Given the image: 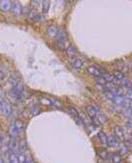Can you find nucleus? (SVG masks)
Here are the masks:
<instances>
[{
  "instance_id": "1",
  "label": "nucleus",
  "mask_w": 132,
  "mask_h": 163,
  "mask_svg": "<svg viewBox=\"0 0 132 163\" xmlns=\"http://www.w3.org/2000/svg\"><path fill=\"white\" fill-rule=\"evenodd\" d=\"M0 109H1L2 114H3L5 117H9L11 114V106L8 103L6 100L0 97Z\"/></svg>"
},
{
  "instance_id": "2",
  "label": "nucleus",
  "mask_w": 132,
  "mask_h": 163,
  "mask_svg": "<svg viewBox=\"0 0 132 163\" xmlns=\"http://www.w3.org/2000/svg\"><path fill=\"white\" fill-rule=\"evenodd\" d=\"M8 83L10 84V86L12 87V89L14 90H17V91H23V88H22V84L20 83V81L18 79H16L14 76H11L9 80H8Z\"/></svg>"
},
{
  "instance_id": "3",
  "label": "nucleus",
  "mask_w": 132,
  "mask_h": 163,
  "mask_svg": "<svg viewBox=\"0 0 132 163\" xmlns=\"http://www.w3.org/2000/svg\"><path fill=\"white\" fill-rule=\"evenodd\" d=\"M113 103H115L117 106H122V108H124V106L127 105V103H129V100H126L125 97L119 96V97H114Z\"/></svg>"
},
{
  "instance_id": "4",
  "label": "nucleus",
  "mask_w": 132,
  "mask_h": 163,
  "mask_svg": "<svg viewBox=\"0 0 132 163\" xmlns=\"http://www.w3.org/2000/svg\"><path fill=\"white\" fill-rule=\"evenodd\" d=\"M113 133H114V136L118 139L119 141H123L124 140V134H123V128L120 127L118 125L114 126L113 127Z\"/></svg>"
},
{
  "instance_id": "5",
  "label": "nucleus",
  "mask_w": 132,
  "mask_h": 163,
  "mask_svg": "<svg viewBox=\"0 0 132 163\" xmlns=\"http://www.w3.org/2000/svg\"><path fill=\"white\" fill-rule=\"evenodd\" d=\"M11 11L14 15L18 16L20 14L22 13V7L17 1H14V2H11Z\"/></svg>"
},
{
  "instance_id": "6",
  "label": "nucleus",
  "mask_w": 132,
  "mask_h": 163,
  "mask_svg": "<svg viewBox=\"0 0 132 163\" xmlns=\"http://www.w3.org/2000/svg\"><path fill=\"white\" fill-rule=\"evenodd\" d=\"M98 105H89L87 106V114H89V117L90 118L95 117V114H96V112H98Z\"/></svg>"
},
{
  "instance_id": "7",
  "label": "nucleus",
  "mask_w": 132,
  "mask_h": 163,
  "mask_svg": "<svg viewBox=\"0 0 132 163\" xmlns=\"http://www.w3.org/2000/svg\"><path fill=\"white\" fill-rule=\"evenodd\" d=\"M71 64L76 69H81L83 67V61H81V58L77 57V56H74V57L71 58Z\"/></svg>"
},
{
  "instance_id": "8",
  "label": "nucleus",
  "mask_w": 132,
  "mask_h": 163,
  "mask_svg": "<svg viewBox=\"0 0 132 163\" xmlns=\"http://www.w3.org/2000/svg\"><path fill=\"white\" fill-rule=\"evenodd\" d=\"M87 72H89L90 75L95 76V77H96V78H99V77H101L102 71H100L98 67H95V66H89V67H87Z\"/></svg>"
},
{
  "instance_id": "9",
  "label": "nucleus",
  "mask_w": 132,
  "mask_h": 163,
  "mask_svg": "<svg viewBox=\"0 0 132 163\" xmlns=\"http://www.w3.org/2000/svg\"><path fill=\"white\" fill-rule=\"evenodd\" d=\"M106 144H108V146H111V147H117L118 146V144H119V140L114 135L108 136Z\"/></svg>"
},
{
  "instance_id": "10",
  "label": "nucleus",
  "mask_w": 132,
  "mask_h": 163,
  "mask_svg": "<svg viewBox=\"0 0 132 163\" xmlns=\"http://www.w3.org/2000/svg\"><path fill=\"white\" fill-rule=\"evenodd\" d=\"M58 31L59 29L56 25H50L49 27L47 28V34H48L50 37H56Z\"/></svg>"
},
{
  "instance_id": "11",
  "label": "nucleus",
  "mask_w": 132,
  "mask_h": 163,
  "mask_svg": "<svg viewBox=\"0 0 132 163\" xmlns=\"http://www.w3.org/2000/svg\"><path fill=\"white\" fill-rule=\"evenodd\" d=\"M29 17H30L32 20H34V21H39V20L43 19V16L36 10L30 11V12H29Z\"/></svg>"
},
{
  "instance_id": "12",
  "label": "nucleus",
  "mask_w": 132,
  "mask_h": 163,
  "mask_svg": "<svg viewBox=\"0 0 132 163\" xmlns=\"http://www.w3.org/2000/svg\"><path fill=\"white\" fill-rule=\"evenodd\" d=\"M18 129L16 128V126H15V124H14V122H12L10 124V126H9V135H10V137L11 138H15L18 136Z\"/></svg>"
},
{
  "instance_id": "13",
  "label": "nucleus",
  "mask_w": 132,
  "mask_h": 163,
  "mask_svg": "<svg viewBox=\"0 0 132 163\" xmlns=\"http://www.w3.org/2000/svg\"><path fill=\"white\" fill-rule=\"evenodd\" d=\"M101 78L104 79L106 83H113L115 82V79H114V77L112 76V74H109V73H106V72H103L102 71L101 73Z\"/></svg>"
},
{
  "instance_id": "14",
  "label": "nucleus",
  "mask_w": 132,
  "mask_h": 163,
  "mask_svg": "<svg viewBox=\"0 0 132 163\" xmlns=\"http://www.w3.org/2000/svg\"><path fill=\"white\" fill-rule=\"evenodd\" d=\"M0 8H1V10L3 11H9L11 9V2L8 1V0H1L0 1Z\"/></svg>"
},
{
  "instance_id": "15",
  "label": "nucleus",
  "mask_w": 132,
  "mask_h": 163,
  "mask_svg": "<svg viewBox=\"0 0 132 163\" xmlns=\"http://www.w3.org/2000/svg\"><path fill=\"white\" fill-rule=\"evenodd\" d=\"M109 158L112 160L114 163H120L121 162V156L116 152H109Z\"/></svg>"
},
{
  "instance_id": "16",
  "label": "nucleus",
  "mask_w": 132,
  "mask_h": 163,
  "mask_svg": "<svg viewBox=\"0 0 132 163\" xmlns=\"http://www.w3.org/2000/svg\"><path fill=\"white\" fill-rule=\"evenodd\" d=\"M56 39L57 41H63V40H67V33L66 31L61 29V30L58 31L57 35H56Z\"/></svg>"
},
{
  "instance_id": "17",
  "label": "nucleus",
  "mask_w": 132,
  "mask_h": 163,
  "mask_svg": "<svg viewBox=\"0 0 132 163\" xmlns=\"http://www.w3.org/2000/svg\"><path fill=\"white\" fill-rule=\"evenodd\" d=\"M57 46L62 50H67V48L70 46V43H69L68 39L63 40V41H57Z\"/></svg>"
},
{
  "instance_id": "18",
  "label": "nucleus",
  "mask_w": 132,
  "mask_h": 163,
  "mask_svg": "<svg viewBox=\"0 0 132 163\" xmlns=\"http://www.w3.org/2000/svg\"><path fill=\"white\" fill-rule=\"evenodd\" d=\"M122 114H123V115H124V117H127L130 118V117H131V106H130V102H129V103H127V105L123 108Z\"/></svg>"
},
{
  "instance_id": "19",
  "label": "nucleus",
  "mask_w": 132,
  "mask_h": 163,
  "mask_svg": "<svg viewBox=\"0 0 132 163\" xmlns=\"http://www.w3.org/2000/svg\"><path fill=\"white\" fill-rule=\"evenodd\" d=\"M112 76L114 77V79L119 80V81H121V80H123V79L125 78V76H124V74H123V72H121V71H118V70L114 71L113 74H112Z\"/></svg>"
},
{
  "instance_id": "20",
  "label": "nucleus",
  "mask_w": 132,
  "mask_h": 163,
  "mask_svg": "<svg viewBox=\"0 0 132 163\" xmlns=\"http://www.w3.org/2000/svg\"><path fill=\"white\" fill-rule=\"evenodd\" d=\"M98 136L99 140H100V142L102 144H106L107 143V135L105 134L103 131H99L98 133Z\"/></svg>"
},
{
  "instance_id": "21",
  "label": "nucleus",
  "mask_w": 132,
  "mask_h": 163,
  "mask_svg": "<svg viewBox=\"0 0 132 163\" xmlns=\"http://www.w3.org/2000/svg\"><path fill=\"white\" fill-rule=\"evenodd\" d=\"M117 148H118V151L121 155H125V154H127V152H128V148L125 146L124 143H119Z\"/></svg>"
},
{
  "instance_id": "22",
  "label": "nucleus",
  "mask_w": 132,
  "mask_h": 163,
  "mask_svg": "<svg viewBox=\"0 0 132 163\" xmlns=\"http://www.w3.org/2000/svg\"><path fill=\"white\" fill-rule=\"evenodd\" d=\"M98 155L102 159H108L109 158V152L106 149H100L98 151Z\"/></svg>"
},
{
  "instance_id": "23",
  "label": "nucleus",
  "mask_w": 132,
  "mask_h": 163,
  "mask_svg": "<svg viewBox=\"0 0 132 163\" xmlns=\"http://www.w3.org/2000/svg\"><path fill=\"white\" fill-rule=\"evenodd\" d=\"M14 124H15L16 128L18 129V131H23L25 129V123L21 120H16Z\"/></svg>"
},
{
  "instance_id": "24",
  "label": "nucleus",
  "mask_w": 132,
  "mask_h": 163,
  "mask_svg": "<svg viewBox=\"0 0 132 163\" xmlns=\"http://www.w3.org/2000/svg\"><path fill=\"white\" fill-rule=\"evenodd\" d=\"M18 149L21 151V152H23V151H25L26 149H27V143H26V141L24 140V139H21L20 142L18 143Z\"/></svg>"
},
{
  "instance_id": "25",
  "label": "nucleus",
  "mask_w": 132,
  "mask_h": 163,
  "mask_svg": "<svg viewBox=\"0 0 132 163\" xmlns=\"http://www.w3.org/2000/svg\"><path fill=\"white\" fill-rule=\"evenodd\" d=\"M30 111H31V114H34V115H36L38 114H40V108L37 105H30Z\"/></svg>"
},
{
  "instance_id": "26",
  "label": "nucleus",
  "mask_w": 132,
  "mask_h": 163,
  "mask_svg": "<svg viewBox=\"0 0 132 163\" xmlns=\"http://www.w3.org/2000/svg\"><path fill=\"white\" fill-rule=\"evenodd\" d=\"M68 111L73 115V117H78V111H77V108H74V106H69V108H68Z\"/></svg>"
},
{
  "instance_id": "27",
  "label": "nucleus",
  "mask_w": 132,
  "mask_h": 163,
  "mask_svg": "<svg viewBox=\"0 0 132 163\" xmlns=\"http://www.w3.org/2000/svg\"><path fill=\"white\" fill-rule=\"evenodd\" d=\"M9 162L10 163H19L18 156L15 153H10L9 155Z\"/></svg>"
},
{
  "instance_id": "28",
  "label": "nucleus",
  "mask_w": 132,
  "mask_h": 163,
  "mask_svg": "<svg viewBox=\"0 0 132 163\" xmlns=\"http://www.w3.org/2000/svg\"><path fill=\"white\" fill-rule=\"evenodd\" d=\"M67 54H68L70 57H74V55H75V53H76V50H75V48L73 46H71L70 45L68 48H67Z\"/></svg>"
},
{
  "instance_id": "29",
  "label": "nucleus",
  "mask_w": 132,
  "mask_h": 163,
  "mask_svg": "<svg viewBox=\"0 0 132 163\" xmlns=\"http://www.w3.org/2000/svg\"><path fill=\"white\" fill-rule=\"evenodd\" d=\"M121 85L123 86V87H125V88H127V89H130L131 88V83H130V81H129L128 79H126V78L121 80Z\"/></svg>"
},
{
  "instance_id": "30",
  "label": "nucleus",
  "mask_w": 132,
  "mask_h": 163,
  "mask_svg": "<svg viewBox=\"0 0 132 163\" xmlns=\"http://www.w3.org/2000/svg\"><path fill=\"white\" fill-rule=\"evenodd\" d=\"M50 8V1H44L43 2V13L46 14L49 11Z\"/></svg>"
},
{
  "instance_id": "31",
  "label": "nucleus",
  "mask_w": 132,
  "mask_h": 163,
  "mask_svg": "<svg viewBox=\"0 0 132 163\" xmlns=\"http://www.w3.org/2000/svg\"><path fill=\"white\" fill-rule=\"evenodd\" d=\"M96 83H98V85H99V86H105L106 85V81H105L104 79H102L101 77L96 78Z\"/></svg>"
},
{
  "instance_id": "32",
  "label": "nucleus",
  "mask_w": 132,
  "mask_h": 163,
  "mask_svg": "<svg viewBox=\"0 0 132 163\" xmlns=\"http://www.w3.org/2000/svg\"><path fill=\"white\" fill-rule=\"evenodd\" d=\"M103 94H104V96H105V97H107V99H108V100H113V99H114V96H113V94H111V93H110V91H108V90H107L106 91H104V93H103Z\"/></svg>"
},
{
  "instance_id": "33",
  "label": "nucleus",
  "mask_w": 132,
  "mask_h": 163,
  "mask_svg": "<svg viewBox=\"0 0 132 163\" xmlns=\"http://www.w3.org/2000/svg\"><path fill=\"white\" fill-rule=\"evenodd\" d=\"M24 163H34L33 158L30 155H25V161Z\"/></svg>"
},
{
  "instance_id": "34",
  "label": "nucleus",
  "mask_w": 132,
  "mask_h": 163,
  "mask_svg": "<svg viewBox=\"0 0 132 163\" xmlns=\"http://www.w3.org/2000/svg\"><path fill=\"white\" fill-rule=\"evenodd\" d=\"M127 127H128V129H131V127H132V125H131V119H129L127 121Z\"/></svg>"
},
{
  "instance_id": "35",
  "label": "nucleus",
  "mask_w": 132,
  "mask_h": 163,
  "mask_svg": "<svg viewBox=\"0 0 132 163\" xmlns=\"http://www.w3.org/2000/svg\"><path fill=\"white\" fill-rule=\"evenodd\" d=\"M3 77H4V74L1 72V71H0V80H2L3 79Z\"/></svg>"
},
{
  "instance_id": "36",
  "label": "nucleus",
  "mask_w": 132,
  "mask_h": 163,
  "mask_svg": "<svg viewBox=\"0 0 132 163\" xmlns=\"http://www.w3.org/2000/svg\"><path fill=\"white\" fill-rule=\"evenodd\" d=\"M32 3H33L34 5H38L40 3V1H32Z\"/></svg>"
},
{
  "instance_id": "37",
  "label": "nucleus",
  "mask_w": 132,
  "mask_h": 163,
  "mask_svg": "<svg viewBox=\"0 0 132 163\" xmlns=\"http://www.w3.org/2000/svg\"><path fill=\"white\" fill-rule=\"evenodd\" d=\"M0 163H3V160H2L1 157H0Z\"/></svg>"
}]
</instances>
